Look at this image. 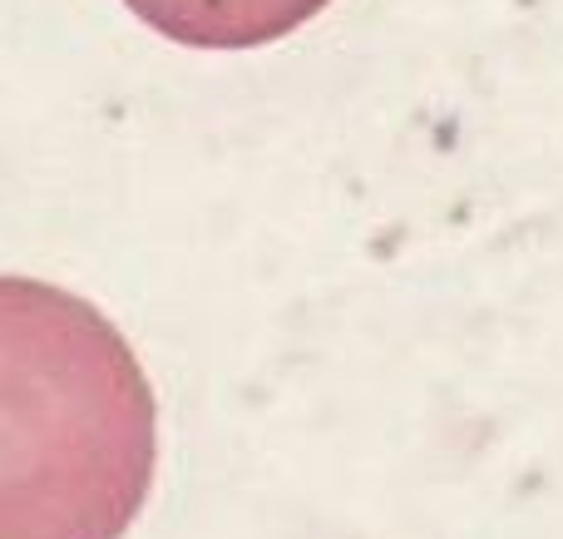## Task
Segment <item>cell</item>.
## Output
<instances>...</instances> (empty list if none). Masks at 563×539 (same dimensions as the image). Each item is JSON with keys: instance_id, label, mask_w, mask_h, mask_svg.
<instances>
[{"instance_id": "obj_1", "label": "cell", "mask_w": 563, "mask_h": 539, "mask_svg": "<svg viewBox=\"0 0 563 539\" xmlns=\"http://www.w3.org/2000/svg\"><path fill=\"white\" fill-rule=\"evenodd\" d=\"M154 455L124 332L65 287L0 273V539H124Z\"/></svg>"}, {"instance_id": "obj_2", "label": "cell", "mask_w": 563, "mask_h": 539, "mask_svg": "<svg viewBox=\"0 0 563 539\" xmlns=\"http://www.w3.org/2000/svg\"><path fill=\"white\" fill-rule=\"evenodd\" d=\"M148 30L188 50H257L301 30L331 0H124Z\"/></svg>"}]
</instances>
